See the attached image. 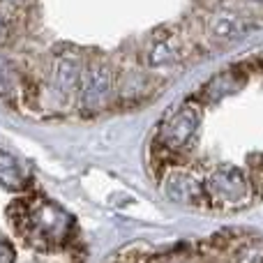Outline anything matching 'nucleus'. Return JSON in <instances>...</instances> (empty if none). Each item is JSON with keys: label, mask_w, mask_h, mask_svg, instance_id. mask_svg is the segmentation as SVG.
I'll use <instances>...</instances> for the list:
<instances>
[{"label": "nucleus", "mask_w": 263, "mask_h": 263, "mask_svg": "<svg viewBox=\"0 0 263 263\" xmlns=\"http://www.w3.org/2000/svg\"><path fill=\"white\" fill-rule=\"evenodd\" d=\"M23 90L21 74H18L16 65L0 53V100H14L18 92Z\"/></svg>", "instance_id": "nucleus-10"}, {"label": "nucleus", "mask_w": 263, "mask_h": 263, "mask_svg": "<svg viewBox=\"0 0 263 263\" xmlns=\"http://www.w3.org/2000/svg\"><path fill=\"white\" fill-rule=\"evenodd\" d=\"M81 72L83 65L77 58H67V55H60L53 60V67H51V86L60 92V95H77L79 81H81Z\"/></svg>", "instance_id": "nucleus-8"}, {"label": "nucleus", "mask_w": 263, "mask_h": 263, "mask_svg": "<svg viewBox=\"0 0 263 263\" xmlns=\"http://www.w3.org/2000/svg\"><path fill=\"white\" fill-rule=\"evenodd\" d=\"M205 30H208L210 40H215V42H231V40H240V37L259 30V23L252 16H245V14L219 12L208 21Z\"/></svg>", "instance_id": "nucleus-6"}, {"label": "nucleus", "mask_w": 263, "mask_h": 263, "mask_svg": "<svg viewBox=\"0 0 263 263\" xmlns=\"http://www.w3.org/2000/svg\"><path fill=\"white\" fill-rule=\"evenodd\" d=\"M0 185L12 192H23L28 185V176L23 173L21 164L5 150H0Z\"/></svg>", "instance_id": "nucleus-9"}, {"label": "nucleus", "mask_w": 263, "mask_h": 263, "mask_svg": "<svg viewBox=\"0 0 263 263\" xmlns=\"http://www.w3.org/2000/svg\"><path fill=\"white\" fill-rule=\"evenodd\" d=\"M114 72L104 63H90L83 67L81 81L77 88V102L81 111L95 116L106 109L114 97Z\"/></svg>", "instance_id": "nucleus-3"}, {"label": "nucleus", "mask_w": 263, "mask_h": 263, "mask_svg": "<svg viewBox=\"0 0 263 263\" xmlns=\"http://www.w3.org/2000/svg\"><path fill=\"white\" fill-rule=\"evenodd\" d=\"M182 58H185V44L173 32H162L153 42H148L143 51V63L153 69L171 67V65L180 63Z\"/></svg>", "instance_id": "nucleus-7"}, {"label": "nucleus", "mask_w": 263, "mask_h": 263, "mask_svg": "<svg viewBox=\"0 0 263 263\" xmlns=\"http://www.w3.org/2000/svg\"><path fill=\"white\" fill-rule=\"evenodd\" d=\"M252 5H263V0H250Z\"/></svg>", "instance_id": "nucleus-12"}, {"label": "nucleus", "mask_w": 263, "mask_h": 263, "mask_svg": "<svg viewBox=\"0 0 263 263\" xmlns=\"http://www.w3.org/2000/svg\"><path fill=\"white\" fill-rule=\"evenodd\" d=\"M247 79H250V67H247V65H236V67L222 69V72L210 77L208 81L201 86L199 95H196V102H199V104H217V102L236 95L247 83Z\"/></svg>", "instance_id": "nucleus-4"}, {"label": "nucleus", "mask_w": 263, "mask_h": 263, "mask_svg": "<svg viewBox=\"0 0 263 263\" xmlns=\"http://www.w3.org/2000/svg\"><path fill=\"white\" fill-rule=\"evenodd\" d=\"M201 187L208 208H240L250 203L256 194L247 171L236 164L215 166L201 178Z\"/></svg>", "instance_id": "nucleus-1"}, {"label": "nucleus", "mask_w": 263, "mask_h": 263, "mask_svg": "<svg viewBox=\"0 0 263 263\" xmlns=\"http://www.w3.org/2000/svg\"><path fill=\"white\" fill-rule=\"evenodd\" d=\"M159 180H162V190L166 199L176 201V203L208 205L203 196V187H201V178H196L194 173L185 171L180 166H171Z\"/></svg>", "instance_id": "nucleus-5"}, {"label": "nucleus", "mask_w": 263, "mask_h": 263, "mask_svg": "<svg viewBox=\"0 0 263 263\" xmlns=\"http://www.w3.org/2000/svg\"><path fill=\"white\" fill-rule=\"evenodd\" d=\"M5 35H7V23H5V18L0 16V42L5 40Z\"/></svg>", "instance_id": "nucleus-11"}, {"label": "nucleus", "mask_w": 263, "mask_h": 263, "mask_svg": "<svg viewBox=\"0 0 263 263\" xmlns=\"http://www.w3.org/2000/svg\"><path fill=\"white\" fill-rule=\"evenodd\" d=\"M7 3H21V0H7Z\"/></svg>", "instance_id": "nucleus-13"}, {"label": "nucleus", "mask_w": 263, "mask_h": 263, "mask_svg": "<svg viewBox=\"0 0 263 263\" xmlns=\"http://www.w3.org/2000/svg\"><path fill=\"white\" fill-rule=\"evenodd\" d=\"M201 120H203L201 104L196 100H185L182 104L173 106L164 114V118L157 125V132H155V143L166 148L168 153L180 155L182 150L192 145L201 127Z\"/></svg>", "instance_id": "nucleus-2"}]
</instances>
